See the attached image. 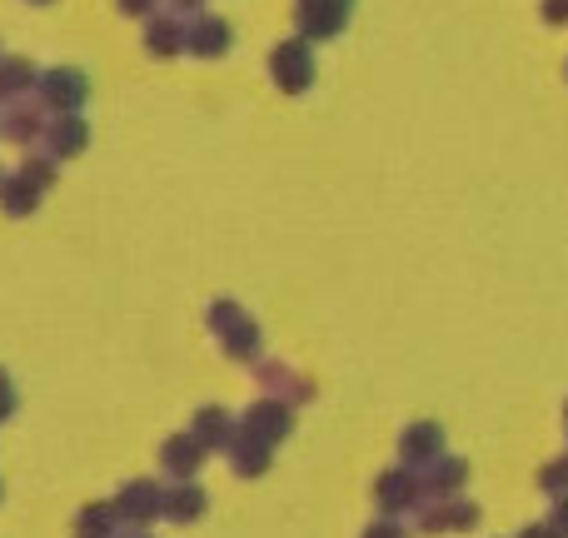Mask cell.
<instances>
[{"instance_id": "1", "label": "cell", "mask_w": 568, "mask_h": 538, "mask_svg": "<svg viewBox=\"0 0 568 538\" xmlns=\"http://www.w3.org/2000/svg\"><path fill=\"white\" fill-rule=\"evenodd\" d=\"M349 6L354 0H300V26L310 30V35H334Z\"/></svg>"}, {"instance_id": "2", "label": "cell", "mask_w": 568, "mask_h": 538, "mask_svg": "<svg viewBox=\"0 0 568 538\" xmlns=\"http://www.w3.org/2000/svg\"><path fill=\"white\" fill-rule=\"evenodd\" d=\"M275 70H280V85H284V90H300L304 80L314 75L310 60H304V45H280V50H275Z\"/></svg>"}, {"instance_id": "3", "label": "cell", "mask_w": 568, "mask_h": 538, "mask_svg": "<svg viewBox=\"0 0 568 538\" xmlns=\"http://www.w3.org/2000/svg\"><path fill=\"white\" fill-rule=\"evenodd\" d=\"M404 454H409V459H429V454H439V429H434V424H414V429L404 434Z\"/></svg>"}, {"instance_id": "4", "label": "cell", "mask_w": 568, "mask_h": 538, "mask_svg": "<svg viewBox=\"0 0 568 538\" xmlns=\"http://www.w3.org/2000/svg\"><path fill=\"white\" fill-rule=\"evenodd\" d=\"M225 40H230V30L220 26V20H205V26H200V35H190V45L205 50V55H210V50H220Z\"/></svg>"}, {"instance_id": "5", "label": "cell", "mask_w": 568, "mask_h": 538, "mask_svg": "<svg viewBox=\"0 0 568 538\" xmlns=\"http://www.w3.org/2000/svg\"><path fill=\"white\" fill-rule=\"evenodd\" d=\"M539 484H544L549 494H559V499H568V454H564V459H554L549 469L539 474Z\"/></svg>"}, {"instance_id": "6", "label": "cell", "mask_w": 568, "mask_h": 538, "mask_svg": "<svg viewBox=\"0 0 568 538\" xmlns=\"http://www.w3.org/2000/svg\"><path fill=\"white\" fill-rule=\"evenodd\" d=\"M379 499L399 509V504H409V499H414V484L404 479V474H394V479H384V484H379Z\"/></svg>"}, {"instance_id": "7", "label": "cell", "mask_w": 568, "mask_h": 538, "mask_svg": "<svg viewBox=\"0 0 568 538\" xmlns=\"http://www.w3.org/2000/svg\"><path fill=\"white\" fill-rule=\"evenodd\" d=\"M250 424H255L260 434H270V439H280V434H284V424H290V419H284L280 409H255V419H250Z\"/></svg>"}, {"instance_id": "8", "label": "cell", "mask_w": 568, "mask_h": 538, "mask_svg": "<svg viewBox=\"0 0 568 538\" xmlns=\"http://www.w3.org/2000/svg\"><path fill=\"white\" fill-rule=\"evenodd\" d=\"M165 459H170V464H175V474H185V469H195L200 449H195V444H190V439H175V449H170V454H165Z\"/></svg>"}, {"instance_id": "9", "label": "cell", "mask_w": 568, "mask_h": 538, "mask_svg": "<svg viewBox=\"0 0 568 538\" xmlns=\"http://www.w3.org/2000/svg\"><path fill=\"white\" fill-rule=\"evenodd\" d=\"M459 479H464V464H459V459H454V464H439V474H434V489L449 494V489H459Z\"/></svg>"}, {"instance_id": "10", "label": "cell", "mask_w": 568, "mask_h": 538, "mask_svg": "<svg viewBox=\"0 0 568 538\" xmlns=\"http://www.w3.org/2000/svg\"><path fill=\"white\" fill-rule=\"evenodd\" d=\"M544 20L549 26H568V0H544Z\"/></svg>"}, {"instance_id": "11", "label": "cell", "mask_w": 568, "mask_h": 538, "mask_svg": "<svg viewBox=\"0 0 568 538\" xmlns=\"http://www.w3.org/2000/svg\"><path fill=\"white\" fill-rule=\"evenodd\" d=\"M175 45H180L175 26H155V50H175Z\"/></svg>"}, {"instance_id": "12", "label": "cell", "mask_w": 568, "mask_h": 538, "mask_svg": "<svg viewBox=\"0 0 568 538\" xmlns=\"http://www.w3.org/2000/svg\"><path fill=\"white\" fill-rule=\"evenodd\" d=\"M549 529H554V534H559V538H568V499H559V509H554Z\"/></svg>"}, {"instance_id": "13", "label": "cell", "mask_w": 568, "mask_h": 538, "mask_svg": "<svg viewBox=\"0 0 568 538\" xmlns=\"http://www.w3.org/2000/svg\"><path fill=\"white\" fill-rule=\"evenodd\" d=\"M175 514L185 519V514H200V494H180L175 499Z\"/></svg>"}, {"instance_id": "14", "label": "cell", "mask_w": 568, "mask_h": 538, "mask_svg": "<svg viewBox=\"0 0 568 538\" xmlns=\"http://www.w3.org/2000/svg\"><path fill=\"white\" fill-rule=\"evenodd\" d=\"M519 538H559V534H554V529H549V524H534V529H524Z\"/></svg>"}, {"instance_id": "15", "label": "cell", "mask_w": 568, "mask_h": 538, "mask_svg": "<svg viewBox=\"0 0 568 538\" xmlns=\"http://www.w3.org/2000/svg\"><path fill=\"white\" fill-rule=\"evenodd\" d=\"M0 414H10V394H6V379H0Z\"/></svg>"}, {"instance_id": "16", "label": "cell", "mask_w": 568, "mask_h": 538, "mask_svg": "<svg viewBox=\"0 0 568 538\" xmlns=\"http://www.w3.org/2000/svg\"><path fill=\"white\" fill-rule=\"evenodd\" d=\"M369 538H404V534H399V529H374Z\"/></svg>"}, {"instance_id": "17", "label": "cell", "mask_w": 568, "mask_h": 538, "mask_svg": "<svg viewBox=\"0 0 568 538\" xmlns=\"http://www.w3.org/2000/svg\"><path fill=\"white\" fill-rule=\"evenodd\" d=\"M120 6H125V10H140V6H145V0H120Z\"/></svg>"}]
</instances>
